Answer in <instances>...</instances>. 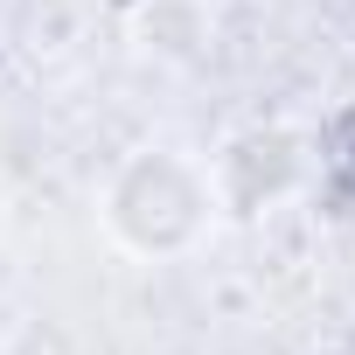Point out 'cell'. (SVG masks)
Masks as SVG:
<instances>
[{
	"instance_id": "obj_1",
	"label": "cell",
	"mask_w": 355,
	"mask_h": 355,
	"mask_svg": "<svg viewBox=\"0 0 355 355\" xmlns=\"http://www.w3.org/2000/svg\"><path fill=\"white\" fill-rule=\"evenodd\" d=\"M216 223V174L174 146H139L105 182V230L139 258H174Z\"/></svg>"
}]
</instances>
